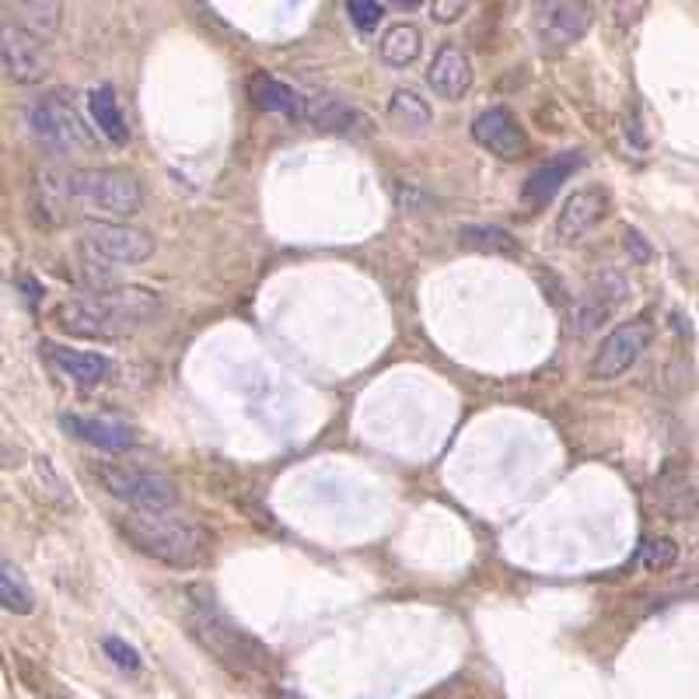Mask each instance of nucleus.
Returning a JSON list of instances; mask_svg holds the SVG:
<instances>
[{"label": "nucleus", "instance_id": "1", "mask_svg": "<svg viewBox=\"0 0 699 699\" xmlns=\"http://www.w3.org/2000/svg\"><path fill=\"white\" fill-rule=\"evenodd\" d=\"M158 294L144 287H119V291H95L88 298L63 301L56 308V322L63 333L84 340H119L140 329L158 312Z\"/></svg>", "mask_w": 699, "mask_h": 699}, {"label": "nucleus", "instance_id": "2", "mask_svg": "<svg viewBox=\"0 0 699 699\" xmlns=\"http://www.w3.org/2000/svg\"><path fill=\"white\" fill-rule=\"evenodd\" d=\"M119 532L133 542V549H140L151 560L165 563V567H196L207 556V532L172 514H144L130 511L126 518H119Z\"/></svg>", "mask_w": 699, "mask_h": 699}, {"label": "nucleus", "instance_id": "3", "mask_svg": "<svg viewBox=\"0 0 699 699\" xmlns=\"http://www.w3.org/2000/svg\"><path fill=\"white\" fill-rule=\"evenodd\" d=\"M189 626H193V637L200 640L224 668H231V672L249 675V672L266 668V661H270V651H266L256 637L238 630V626L231 623L224 612H217L214 605L196 609L193 616H189Z\"/></svg>", "mask_w": 699, "mask_h": 699}, {"label": "nucleus", "instance_id": "4", "mask_svg": "<svg viewBox=\"0 0 699 699\" xmlns=\"http://www.w3.org/2000/svg\"><path fill=\"white\" fill-rule=\"evenodd\" d=\"M95 476L112 497L123 500V504L133 507V511L168 514L175 504H179V490H175V483L165 476V472L140 469V465L102 462V465H95Z\"/></svg>", "mask_w": 699, "mask_h": 699}, {"label": "nucleus", "instance_id": "5", "mask_svg": "<svg viewBox=\"0 0 699 699\" xmlns=\"http://www.w3.org/2000/svg\"><path fill=\"white\" fill-rule=\"evenodd\" d=\"M67 193L81 207L98 210L109 217H133L144 203L140 182L119 168H81L67 175Z\"/></svg>", "mask_w": 699, "mask_h": 699}, {"label": "nucleus", "instance_id": "6", "mask_svg": "<svg viewBox=\"0 0 699 699\" xmlns=\"http://www.w3.org/2000/svg\"><path fill=\"white\" fill-rule=\"evenodd\" d=\"M25 119H28V130H32L42 144L56 147V151L74 154V151H88V147L95 144L91 130L84 126L81 112H77L63 95L35 98V102L28 105Z\"/></svg>", "mask_w": 699, "mask_h": 699}, {"label": "nucleus", "instance_id": "7", "mask_svg": "<svg viewBox=\"0 0 699 699\" xmlns=\"http://www.w3.org/2000/svg\"><path fill=\"white\" fill-rule=\"evenodd\" d=\"M651 336H654V329H651V322H647V319H633V322L616 326L602 340L595 360H591V378L616 381L619 374L630 371V367L644 357V350L651 347Z\"/></svg>", "mask_w": 699, "mask_h": 699}, {"label": "nucleus", "instance_id": "8", "mask_svg": "<svg viewBox=\"0 0 699 699\" xmlns=\"http://www.w3.org/2000/svg\"><path fill=\"white\" fill-rule=\"evenodd\" d=\"M84 245H88L95 256L109 259V263H144L154 252V242L137 228H126V224L112 221H91L84 228Z\"/></svg>", "mask_w": 699, "mask_h": 699}, {"label": "nucleus", "instance_id": "9", "mask_svg": "<svg viewBox=\"0 0 699 699\" xmlns=\"http://www.w3.org/2000/svg\"><path fill=\"white\" fill-rule=\"evenodd\" d=\"M591 18H595V11L588 4H560V0L542 4L535 11V32H539L542 49H549V53L567 49L570 42H577L588 32Z\"/></svg>", "mask_w": 699, "mask_h": 699}, {"label": "nucleus", "instance_id": "10", "mask_svg": "<svg viewBox=\"0 0 699 699\" xmlns=\"http://www.w3.org/2000/svg\"><path fill=\"white\" fill-rule=\"evenodd\" d=\"M0 60H4L7 77L18 84H35L49 74V56L42 49V42L32 39L28 32H21L11 21L0 32Z\"/></svg>", "mask_w": 699, "mask_h": 699}, {"label": "nucleus", "instance_id": "11", "mask_svg": "<svg viewBox=\"0 0 699 699\" xmlns=\"http://www.w3.org/2000/svg\"><path fill=\"white\" fill-rule=\"evenodd\" d=\"M472 137H476L479 147L500 154V158H521L528 147L525 130L521 123L511 116V109L504 105H493V109H483L476 119H472Z\"/></svg>", "mask_w": 699, "mask_h": 699}, {"label": "nucleus", "instance_id": "12", "mask_svg": "<svg viewBox=\"0 0 699 699\" xmlns=\"http://www.w3.org/2000/svg\"><path fill=\"white\" fill-rule=\"evenodd\" d=\"M581 165H584L581 151H563V154H556V158H549L546 165H539L525 179V186H521V200H525V207H546V203L560 193L563 182H567Z\"/></svg>", "mask_w": 699, "mask_h": 699}, {"label": "nucleus", "instance_id": "13", "mask_svg": "<svg viewBox=\"0 0 699 699\" xmlns=\"http://www.w3.org/2000/svg\"><path fill=\"white\" fill-rule=\"evenodd\" d=\"M605 207H609V196H605L602 189H595V186L574 189V193L567 196V203H563L560 217H556V235H560L563 242H574V238H581L584 231H591L602 221Z\"/></svg>", "mask_w": 699, "mask_h": 699}, {"label": "nucleus", "instance_id": "14", "mask_svg": "<svg viewBox=\"0 0 699 699\" xmlns=\"http://www.w3.org/2000/svg\"><path fill=\"white\" fill-rule=\"evenodd\" d=\"M60 427L67 434L81 437V441L95 444L102 451H126L133 448L137 434H133L130 423L123 420H95V416H60Z\"/></svg>", "mask_w": 699, "mask_h": 699}, {"label": "nucleus", "instance_id": "15", "mask_svg": "<svg viewBox=\"0 0 699 699\" xmlns=\"http://www.w3.org/2000/svg\"><path fill=\"white\" fill-rule=\"evenodd\" d=\"M427 81H430V88H434V95L455 102V98H462L465 91L472 88V60L462 49L444 46L441 53L434 56V63H430Z\"/></svg>", "mask_w": 699, "mask_h": 699}, {"label": "nucleus", "instance_id": "16", "mask_svg": "<svg viewBox=\"0 0 699 699\" xmlns=\"http://www.w3.org/2000/svg\"><path fill=\"white\" fill-rule=\"evenodd\" d=\"M319 130H329V133H364L367 130V119L360 116L357 109H350L347 102L333 95H322V98H312L308 102V116Z\"/></svg>", "mask_w": 699, "mask_h": 699}, {"label": "nucleus", "instance_id": "17", "mask_svg": "<svg viewBox=\"0 0 699 699\" xmlns=\"http://www.w3.org/2000/svg\"><path fill=\"white\" fill-rule=\"evenodd\" d=\"M252 98H256V105L266 112H284V116H294V119L308 116L305 98H301L291 84L277 81V77H266V74L252 77Z\"/></svg>", "mask_w": 699, "mask_h": 699}, {"label": "nucleus", "instance_id": "18", "mask_svg": "<svg viewBox=\"0 0 699 699\" xmlns=\"http://www.w3.org/2000/svg\"><path fill=\"white\" fill-rule=\"evenodd\" d=\"M88 109H91V119H95L98 133H105V140H112V144H126V140H130V126H126L123 112H119L116 91H112L109 84L91 88Z\"/></svg>", "mask_w": 699, "mask_h": 699}, {"label": "nucleus", "instance_id": "19", "mask_svg": "<svg viewBox=\"0 0 699 699\" xmlns=\"http://www.w3.org/2000/svg\"><path fill=\"white\" fill-rule=\"evenodd\" d=\"M4 11L14 14V25L21 28V32H28L32 39L46 42L56 35V28H60V4H53V0H28V4H7Z\"/></svg>", "mask_w": 699, "mask_h": 699}, {"label": "nucleus", "instance_id": "20", "mask_svg": "<svg viewBox=\"0 0 699 699\" xmlns=\"http://www.w3.org/2000/svg\"><path fill=\"white\" fill-rule=\"evenodd\" d=\"M378 49H381V60H385L388 67H409V63L420 56L423 35H420V28H416V25L399 21V25H392L385 35H381Z\"/></svg>", "mask_w": 699, "mask_h": 699}, {"label": "nucleus", "instance_id": "21", "mask_svg": "<svg viewBox=\"0 0 699 699\" xmlns=\"http://www.w3.org/2000/svg\"><path fill=\"white\" fill-rule=\"evenodd\" d=\"M49 353H53L56 367H60L63 374H70L74 381H81V385H98V381L109 374V360H105L102 353L63 350V347H49Z\"/></svg>", "mask_w": 699, "mask_h": 699}, {"label": "nucleus", "instance_id": "22", "mask_svg": "<svg viewBox=\"0 0 699 699\" xmlns=\"http://www.w3.org/2000/svg\"><path fill=\"white\" fill-rule=\"evenodd\" d=\"M388 119L402 133H423L430 126V109L416 91H395L392 102H388Z\"/></svg>", "mask_w": 699, "mask_h": 699}, {"label": "nucleus", "instance_id": "23", "mask_svg": "<svg viewBox=\"0 0 699 699\" xmlns=\"http://www.w3.org/2000/svg\"><path fill=\"white\" fill-rule=\"evenodd\" d=\"M458 238L469 249L493 252V256H518V242L504 228H493V224H465V228H458Z\"/></svg>", "mask_w": 699, "mask_h": 699}, {"label": "nucleus", "instance_id": "24", "mask_svg": "<svg viewBox=\"0 0 699 699\" xmlns=\"http://www.w3.org/2000/svg\"><path fill=\"white\" fill-rule=\"evenodd\" d=\"M0 602H4V609L14 612V616H28V612L35 609L32 591H28L25 577H21V570L14 567V563H4V567H0Z\"/></svg>", "mask_w": 699, "mask_h": 699}, {"label": "nucleus", "instance_id": "25", "mask_svg": "<svg viewBox=\"0 0 699 699\" xmlns=\"http://www.w3.org/2000/svg\"><path fill=\"white\" fill-rule=\"evenodd\" d=\"M679 556V546L672 539H651L640 549V567L644 570H668Z\"/></svg>", "mask_w": 699, "mask_h": 699}, {"label": "nucleus", "instance_id": "26", "mask_svg": "<svg viewBox=\"0 0 699 699\" xmlns=\"http://www.w3.org/2000/svg\"><path fill=\"white\" fill-rule=\"evenodd\" d=\"M347 14L353 25H357V32L371 35L374 28H378V21L385 18V4H378V0H350Z\"/></svg>", "mask_w": 699, "mask_h": 699}, {"label": "nucleus", "instance_id": "27", "mask_svg": "<svg viewBox=\"0 0 699 699\" xmlns=\"http://www.w3.org/2000/svg\"><path fill=\"white\" fill-rule=\"evenodd\" d=\"M102 647H105V654L112 658V665L116 668H123V672H137L140 668V654L133 651L126 640H119V637H105L102 640Z\"/></svg>", "mask_w": 699, "mask_h": 699}, {"label": "nucleus", "instance_id": "28", "mask_svg": "<svg viewBox=\"0 0 699 699\" xmlns=\"http://www.w3.org/2000/svg\"><path fill=\"white\" fill-rule=\"evenodd\" d=\"M465 11H469L465 0H434V4H430V14H434L437 21H455V18H462Z\"/></svg>", "mask_w": 699, "mask_h": 699}, {"label": "nucleus", "instance_id": "29", "mask_svg": "<svg viewBox=\"0 0 699 699\" xmlns=\"http://www.w3.org/2000/svg\"><path fill=\"white\" fill-rule=\"evenodd\" d=\"M626 249H633V256H637V259H651V249L644 245L640 231H626Z\"/></svg>", "mask_w": 699, "mask_h": 699}, {"label": "nucleus", "instance_id": "30", "mask_svg": "<svg viewBox=\"0 0 699 699\" xmlns=\"http://www.w3.org/2000/svg\"><path fill=\"white\" fill-rule=\"evenodd\" d=\"M280 699H301V696H294V693H280Z\"/></svg>", "mask_w": 699, "mask_h": 699}]
</instances>
